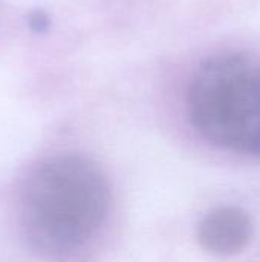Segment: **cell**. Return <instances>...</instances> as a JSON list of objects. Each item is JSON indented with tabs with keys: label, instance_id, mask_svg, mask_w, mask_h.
Returning a JSON list of instances; mask_svg holds the SVG:
<instances>
[{
	"label": "cell",
	"instance_id": "1",
	"mask_svg": "<svg viewBox=\"0 0 260 262\" xmlns=\"http://www.w3.org/2000/svg\"><path fill=\"white\" fill-rule=\"evenodd\" d=\"M110 192L100 167L77 155L37 164L25 181L21 206L32 239L49 250H69L104 223Z\"/></svg>",
	"mask_w": 260,
	"mask_h": 262
},
{
	"label": "cell",
	"instance_id": "2",
	"mask_svg": "<svg viewBox=\"0 0 260 262\" xmlns=\"http://www.w3.org/2000/svg\"><path fill=\"white\" fill-rule=\"evenodd\" d=\"M187 107L210 143L260 158V66L244 54L205 60L190 84Z\"/></svg>",
	"mask_w": 260,
	"mask_h": 262
},
{
	"label": "cell",
	"instance_id": "3",
	"mask_svg": "<svg viewBox=\"0 0 260 262\" xmlns=\"http://www.w3.org/2000/svg\"><path fill=\"white\" fill-rule=\"evenodd\" d=\"M253 233L254 226L247 212L238 207H219L201 221L198 239L207 252L230 256L242 252Z\"/></svg>",
	"mask_w": 260,
	"mask_h": 262
},
{
	"label": "cell",
	"instance_id": "4",
	"mask_svg": "<svg viewBox=\"0 0 260 262\" xmlns=\"http://www.w3.org/2000/svg\"><path fill=\"white\" fill-rule=\"evenodd\" d=\"M28 25L29 28L37 32V34H43L49 29L51 26V20L48 17V14L41 9H35L28 15Z\"/></svg>",
	"mask_w": 260,
	"mask_h": 262
}]
</instances>
